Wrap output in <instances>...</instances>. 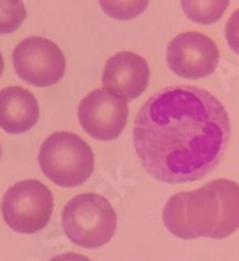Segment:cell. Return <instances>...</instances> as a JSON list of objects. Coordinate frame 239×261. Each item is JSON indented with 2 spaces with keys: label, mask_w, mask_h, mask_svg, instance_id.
<instances>
[{
  "label": "cell",
  "mask_w": 239,
  "mask_h": 261,
  "mask_svg": "<svg viewBox=\"0 0 239 261\" xmlns=\"http://www.w3.org/2000/svg\"><path fill=\"white\" fill-rule=\"evenodd\" d=\"M229 138L224 105L197 86H170L152 94L133 126V145L143 169L165 184L209 175L224 157Z\"/></svg>",
  "instance_id": "6da1fadb"
},
{
  "label": "cell",
  "mask_w": 239,
  "mask_h": 261,
  "mask_svg": "<svg viewBox=\"0 0 239 261\" xmlns=\"http://www.w3.org/2000/svg\"><path fill=\"white\" fill-rule=\"evenodd\" d=\"M39 167L49 180L59 187H77L90 179L94 169V155L79 135L56 132L39 148Z\"/></svg>",
  "instance_id": "7a4b0ae2"
},
{
  "label": "cell",
  "mask_w": 239,
  "mask_h": 261,
  "mask_svg": "<svg viewBox=\"0 0 239 261\" xmlns=\"http://www.w3.org/2000/svg\"><path fill=\"white\" fill-rule=\"evenodd\" d=\"M61 226L71 243L94 249L104 246L116 231V213L107 197L85 192L66 202Z\"/></svg>",
  "instance_id": "3957f363"
},
{
  "label": "cell",
  "mask_w": 239,
  "mask_h": 261,
  "mask_svg": "<svg viewBox=\"0 0 239 261\" xmlns=\"http://www.w3.org/2000/svg\"><path fill=\"white\" fill-rule=\"evenodd\" d=\"M219 197L209 182L196 191L172 196L164 207V224L180 240L210 238L219 223Z\"/></svg>",
  "instance_id": "277c9868"
},
{
  "label": "cell",
  "mask_w": 239,
  "mask_h": 261,
  "mask_svg": "<svg viewBox=\"0 0 239 261\" xmlns=\"http://www.w3.org/2000/svg\"><path fill=\"white\" fill-rule=\"evenodd\" d=\"M52 192L36 179L14 184L2 199L5 224L20 234H34L44 229L52 216Z\"/></svg>",
  "instance_id": "5b68a950"
},
{
  "label": "cell",
  "mask_w": 239,
  "mask_h": 261,
  "mask_svg": "<svg viewBox=\"0 0 239 261\" xmlns=\"http://www.w3.org/2000/svg\"><path fill=\"white\" fill-rule=\"evenodd\" d=\"M14 69L22 81L37 88H47L63 80L66 58L61 47L46 37H27L12 54Z\"/></svg>",
  "instance_id": "8992f818"
},
{
  "label": "cell",
  "mask_w": 239,
  "mask_h": 261,
  "mask_svg": "<svg viewBox=\"0 0 239 261\" xmlns=\"http://www.w3.org/2000/svg\"><path fill=\"white\" fill-rule=\"evenodd\" d=\"M77 118L94 140H115L125 130L128 120V101L107 88H98L81 99Z\"/></svg>",
  "instance_id": "52a82bcc"
},
{
  "label": "cell",
  "mask_w": 239,
  "mask_h": 261,
  "mask_svg": "<svg viewBox=\"0 0 239 261\" xmlns=\"http://www.w3.org/2000/svg\"><path fill=\"white\" fill-rule=\"evenodd\" d=\"M167 64L177 76L185 80H201L218 69L219 49L205 34L182 32L167 46Z\"/></svg>",
  "instance_id": "ba28073f"
},
{
  "label": "cell",
  "mask_w": 239,
  "mask_h": 261,
  "mask_svg": "<svg viewBox=\"0 0 239 261\" xmlns=\"http://www.w3.org/2000/svg\"><path fill=\"white\" fill-rule=\"evenodd\" d=\"M150 68L147 59L135 53L121 51L111 56L103 71V88L125 98L126 101L138 98L147 90Z\"/></svg>",
  "instance_id": "9c48e42d"
},
{
  "label": "cell",
  "mask_w": 239,
  "mask_h": 261,
  "mask_svg": "<svg viewBox=\"0 0 239 261\" xmlns=\"http://www.w3.org/2000/svg\"><path fill=\"white\" fill-rule=\"evenodd\" d=\"M39 121V103L25 88L9 86L0 91V128L12 135L29 132Z\"/></svg>",
  "instance_id": "30bf717a"
},
{
  "label": "cell",
  "mask_w": 239,
  "mask_h": 261,
  "mask_svg": "<svg viewBox=\"0 0 239 261\" xmlns=\"http://www.w3.org/2000/svg\"><path fill=\"white\" fill-rule=\"evenodd\" d=\"M221 202L219 223L213 231V240H224L239 229V184L234 180L216 179L210 182Z\"/></svg>",
  "instance_id": "8fae6325"
},
{
  "label": "cell",
  "mask_w": 239,
  "mask_h": 261,
  "mask_svg": "<svg viewBox=\"0 0 239 261\" xmlns=\"http://www.w3.org/2000/svg\"><path fill=\"white\" fill-rule=\"evenodd\" d=\"M231 0H180L187 19L197 24L209 25L218 22L229 7Z\"/></svg>",
  "instance_id": "7c38bea8"
},
{
  "label": "cell",
  "mask_w": 239,
  "mask_h": 261,
  "mask_svg": "<svg viewBox=\"0 0 239 261\" xmlns=\"http://www.w3.org/2000/svg\"><path fill=\"white\" fill-rule=\"evenodd\" d=\"M103 12L116 20H131L147 10L150 0H98Z\"/></svg>",
  "instance_id": "4fadbf2b"
},
{
  "label": "cell",
  "mask_w": 239,
  "mask_h": 261,
  "mask_svg": "<svg viewBox=\"0 0 239 261\" xmlns=\"http://www.w3.org/2000/svg\"><path fill=\"white\" fill-rule=\"evenodd\" d=\"M27 17L22 0H0V34H12Z\"/></svg>",
  "instance_id": "5bb4252c"
},
{
  "label": "cell",
  "mask_w": 239,
  "mask_h": 261,
  "mask_svg": "<svg viewBox=\"0 0 239 261\" xmlns=\"http://www.w3.org/2000/svg\"><path fill=\"white\" fill-rule=\"evenodd\" d=\"M226 39L227 46L231 47L232 53H236L239 56V9L231 14V17L227 19L226 24Z\"/></svg>",
  "instance_id": "9a60e30c"
},
{
  "label": "cell",
  "mask_w": 239,
  "mask_h": 261,
  "mask_svg": "<svg viewBox=\"0 0 239 261\" xmlns=\"http://www.w3.org/2000/svg\"><path fill=\"white\" fill-rule=\"evenodd\" d=\"M49 261H91V259L83 256L79 253H63L58 254V256H52Z\"/></svg>",
  "instance_id": "2e32d148"
},
{
  "label": "cell",
  "mask_w": 239,
  "mask_h": 261,
  "mask_svg": "<svg viewBox=\"0 0 239 261\" xmlns=\"http://www.w3.org/2000/svg\"><path fill=\"white\" fill-rule=\"evenodd\" d=\"M4 73V58H2V53H0V77H2Z\"/></svg>",
  "instance_id": "e0dca14e"
},
{
  "label": "cell",
  "mask_w": 239,
  "mask_h": 261,
  "mask_svg": "<svg viewBox=\"0 0 239 261\" xmlns=\"http://www.w3.org/2000/svg\"><path fill=\"white\" fill-rule=\"evenodd\" d=\"M0 157H2V147H0Z\"/></svg>",
  "instance_id": "ac0fdd59"
}]
</instances>
